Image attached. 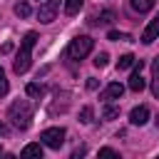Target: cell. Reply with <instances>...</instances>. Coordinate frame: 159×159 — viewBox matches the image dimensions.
<instances>
[{"mask_svg":"<svg viewBox=\"0 0 159 159\" xmlns=\"http://www.w3.org/2000/svg\"><path fill=\"white\" fill-rule=\"evenodd\" d=\"M35 42H37V32H27V35L22 37L20 50H17V57H15V62H12L15 75H25V72L30 70V62H32V47H35Z\"/></svg>","mask_w":159,"mask_h":159,"instance_id":"obj_1","label":"cell"},{"mask_svg":"<svg viewBox=\"0 0 159 159\" xmlns=\"http://www.w3.org/2000/svg\"><path fill=\"white\" fill-rule=\"evenodd\" d=\"M7 119L15 129H27L32 122V102L30 99H15L7 109Z\"/></svg>","mask_w":159,"mask_h":159,"instance_id":"obj_2","label":"cell"},{"mask_svg":"<svg viewBox=\"0 0 159 159\" xmlns=\"http://www.w3.org/2000/svg\"><path fill=\"white\" fill-rule=\"evenodd\" d=\"M92 47H94V40H92L89 35H77V37H72V40H70V45H67L65 55H67V60L80 62V60H84V57L92 52Z\"/></svg>","mask_w":159,"mask_h":159,"instance_id":"obj_3","label":"cell"},{"mask_svg":"<svg viewBox=\"0 0 159 159\" xmlns=\"http://www.w3.org/2000/svg\"><path fill=\"white\" fill-rule=\"evenodd\" d=\"M65 127H47V129H42V134H40V142L45 144V147H50V149H60L62 144H65Z\"/></svg>","mask_w":159,"mask_h":159,"instance_id":"obj_4","label":"cell"},{"mask_svg":"<svg viewBox=\"0 0 159 159\" xmlns=\"http://www.w3.org/2000/svg\"><path fill=\"white\" fill-rule=\"evenodd\" d=\"M57 10H60V0H45L37 10V20L42 25H50L55 17H57Z\"/></svg>","mask_w":159,"mask_h":159,"instance_id":"obj_5","label":"cell"},{"mask_svg":"<svg viewBox=\"0 0 159 159\" xmlns=\"http://www.w3.org/2000/svg\"><path fill=\"white\" fill-rule=\"evenodd\" d=\"M154 40H159V12L149 20V25H147L144 32H142V42H144V45H152Z\"/></svg>","mask_w":159,"mask_h":159,"instance_id":"obj_6","label":"cell"},{"mask_svg":"<svg viewBox=\"0 0 159 159\" xmlns=\"http://www.w3.org/2000/svg\"><path fill=\"white\" fill-rule=\"evenodd\" d=\"M142 67H144V62L142 60H137L134 62V72H132V77H129V89L132 92H142L144 89V77H142Z\"/></svg>","mask_w":159,"mask_h":159,"instance_id":"obj_7","label":"cell"},{"mask_svg":"<svg viewBox=\"0 0 159 159\" xmlns=\"http://www.w3.org/2000/svg\"><path fill=\"white\" fill-rule=\"evenodd\" d=\"M122 94H124V84L112 82V84H107V87L99 92V99H102V102H114V99H119Z\"/></svg>","mask_w":159,"mask_h":159,"instance_id":"obj_8","label":"cell"},{"mask_svg":"<svg viewBox=\"0 0 159 159\" xmlns=\"http://www.w3.org/2000/svg\"><path fill=\"white\" fill-rule=\"evenodd\" d=\"M129 122H132L134 127H142V124H147V122H149V107H144V104L134 107V109L129 112Z\"/></svg>","mask_w":159,"mask_h":159,"instance_id":"obj_9","label":"cell"},{"mask_svg":"<svg viewBox=\"0 0 159 159\" xmlns=\"http://www.w3.org/2000/svg\"><path fill=\"white\" fill-rule=\"evenodd\" d=\"M114 17H117V15H114V10H102V12L92 20V25H102V27H107V25H112V22H114Z\"/></svg>","mask_w":159,"mask_h":159,"instance_id":"obj_10","label":"cell"},{"mask_svg":"<svg viewBox=\"0 0 159 159\" xmlns=\"http://www.w3.org/2000/svg\"><path fill=\"white\" fill-rule=\"evenodd\" d=\"M25 92H27V97H35V99H40V97H45L47 87H45L42 82H30V84L25 87Z\"/></svg>","mask_w":159,"mask_h":159,"instance_id":"obj_11","label":"cell"},{"mask_svg":"<svg viewBox=\"0 0 159 159\" xmlns=\"http://www.w3.org/2000/svg\"><path fill=\"white\" fill-rule=\"evenodd\" d=\"M12 10H15V15H17V17H22V20L32 15V7H30V2H27V0H17Z\"/></svg>","mask_w":159,"mask_h":159,"instance_id":"obj_12","label":"cell"},{"mask_svg":"<svg viewBox=\"0 0 159 159\" xmlns=\"http://www.w3.org/2000/svg\"><path fill=\"white\" fill-rule=\"evenodd\" d=\"M129 5H132V10H137V12H149V10L154 7V0H129Z\"/></svg>","mask_w":159,"mask_h":159,"instance_id":"obj_13","label":"cell"},{"mask_svg":"<svg viewBox=\"0 0 159 159\" xmlns=\"http://www.w3.org/2000/svg\"><path fill=\"white\" fill-rule=\"evenodd\" d=\"M84 0H65V15H77L82 10Z\"/></svg>","mask_w":159,"mask_h":159,"instance_id":"obj_14","label":"cell"},{"mask_svg":"<svg viewBox=\"0 0 159 159\" xmlns=\"http://www.w3.org/2000/svg\"><path fill=\"white\" fill-rule=\"evenodd\" d=\"M134 62H137V57L134 55H122L119 60H117V70H129V67H134Z\"/></svg>","mask_w":159,"mask_h":159,"instance_id":"obj_15","label":"cell"},{"mask_svg":"<svg viewBox=\"0 0 159 159\" xmlns=\"http://www.w3.org/2000/svg\"><path fill=\"white\" fill-rule=\"evenodd\" d=\"M20 154L22 157H40L42 159V144H27V147H22Z\"/></svg>","mask_w":159,"mask_h":159,"instance_id":"obj_16","label":"cell"},{"mask_svg":"<svg viewBox=\"0 0 159 159\" xmlns=\"http://www.w3.org/2000/svg\"><path fill=\"white\" fill-rule=\"evenodd\" d=\"M92 114H94V112H92V107H89V104H84V107L80 109V122H82V124H89V122H92Z\"/></svg>","mask_w":159,"mask_h":159,"instance_id":"obj_17","label":"cell"},{"mask_svg":"<svg viewBox=\"0 0 159 159\" xmlns=\"http://www.w3.org/2000/svg\"><path fill=\"white\" fill-rule=\"evenodd\" d=\"M107 40H122V42H129L132 35H127V32H117V30H109V32H107Z\"/></svg>","mask_w":159,"mask_h":159,"instance_id":"obj_18","label":"cell"},{"mask_svg":"<svg viewBox=\"0 0 159 159\" xmlns=\"http://www.w3.org/2000/svg\"><path fill=\"white\" fill-rule=\"evenodd\" d=\"M114 117H119V107H112V104H107V107L102 109V119H114Z\"/></svg>","mask_w":159,"mask_h":159,"instance_id":"obj_19","label":"cell"},{"mask_svg":"<svg viewBox=\"0 0 159 159\" xmlns=\"http://www.w3.org/2000/svg\"><path fill=\"white\" fill-rule=\"evenodd\" d=\"M109 65V55L107 52H97L94 55V67H107Z\"/></svg>","mask_w":159,"mask_h":159,"instance_id":"obj_20","label":"cell"},{"mask_svg":"<svg viewBox=\"0 0 159 159\" xmlns=\"http://www.w3.org/2000/svg\"><path fill=\"white\" fill-rule=\"evenodd\" d=\"M7 89H10V84H7V77H5V70L0 67V97H5Z\"/></svg>","mask_w":159,"mask_h":159,"instance_id":"obj_21","label":"cell"},{"mask_svg":"<svg viewBox=\"0 0 159 159\" xmlns=\"http://www.w3.org/2000/svg\"><path fill=\"white\" fill-rule=\"evenodd\" d=\"M99 157H119V154H117L112 147H102V149H99Z\"/></svg>","mask_w":159,"mask_h":159,"instance_id":"obj_22","label":"cell"},{"mask_svg":"<svg viewBox=\"0 0 159 159\" xmlns=\"http://www.w3.org/2000/svg\"><path fill=\"white\" fill-rule=\"evenodd\" d=\"M152 94H154V97L159 99V75H157V80L152 82Z\"/></svg>","mask_w":159,"mask_h":159,"instance_id":"obj_23","label":"cell"},{"mask_svg":"<svg viewBox=\"0 0 159 159\" xmlns=\"http://www.w3.org/2000/svg\"><path fill=\"white\" fill-rule=\"evenodd\" d=\"M0 52H2V55H7V52H12V42H5V45L0 47Z\"/></svg>","mask_w":159,"mask_h":159,"instance_id":"obj_24","label":"cell"},{"mask_svg":"<svg viewBox=\"0 0 159 159\" xmlns=\"http://www.w3.org/2000/svg\"><path fill=\"white\" fill-rule=\"evenodd\" d=\"M97 84H99V82H97L94 77H89V80H87V89H97Z\"/></svg>","mask_w":159,"mask_h":159,"instance_id":"obj_25","label":"cell"},{"mask_svg":"<svg viewBox=\"0 0 159 159\" xmlns=\"http://www.w3.org/2000/svg\"><path fill=\"white\" fill-rule=\"evenodd\" d=\"M152 72H154V75H159V55H157V57H154V62H152Z\"/></svg>","mask_w":159,"mask_h":159,"instance_id":"obj_26","label":"cell"},{"mask_svg":"<svg viewBox=\"0 0 159 159\" xmlns=\"http://www.w3.org/2000/svg\"><path fill=\"white\" fill-rule=\"evenodd\" d=\"M84 152H87V149H84V147H77V149H75V152H72V157H75V159H77V157H82V154H84Z\"/></svg>","mask_w":159,"mask_h":159,"instance_id":"obj_27","label":"cell"},{"mask_svg":"<svg viewBox=\"0 0 159 159\" xmlns=\"http://www.w3.org/2000/svg\"><path fill=\"white\" fill-rule=\"evenodd\" d=\"M5 134H7V127H5V122L0 119V137H5Z\"/></svg>","mask_w":159,"mask_h":159,"instance_id":"obj_28","label":"cell"}]
</instances>
